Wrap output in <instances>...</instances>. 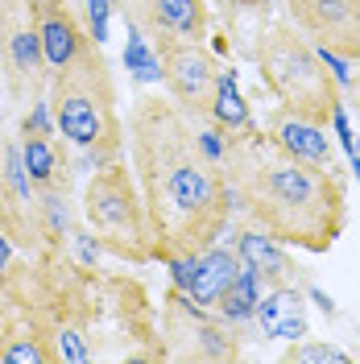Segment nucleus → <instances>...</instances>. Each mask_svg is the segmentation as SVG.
Returning a JSON list of instances; mask_svg holds the SVG:
<instances>
[{
	"mask_svg": "<svg viewBox=\"0 0 360 364\" xmlns=\"http://www.w3.org/2000/svg\"><path fill=\"white\" fill-rule=\"evenodd\" d=\"M129 161L154 220L158 261L199 257L220 245L236 207L224 166L203 149L195 116L170 95H137L129 112Z\"/></svg>",
	"mask_w": 360,
	"mask_h": 364,
	"instance_id": "f257e3e1",
	"label": "nucleus"
},
{
	"mask_svg": "<svg viewBox=\"0 0 360 364\" xmlns=\"http://www.w3.org/2000/svg\"><path fill=\"white\" fill-rule=\"evenodd\" d=\"M224 174L232 207L273 240L302 252H327L348 224V191L332 166L286 154L261 124L228 133Z\"/></svg>",
	"mask_w": 360,
	"mask_h": 364,
	"instance_id": "f03ea898",
	"label": "nucleus"
},
{
	"mask_svg": "<svg viewBox=\"0 0 360 364\" xmlns=\"http://www.w3.org/2000/svg\"><path fill=\"white\" fill-rule=\"evenodd\" d=\"M50 112L58 124V136L88 154L91 166H108L125 149V124L116 108V79L112 63L104 54V42L79 46V54L63 70L50 75Z\"/></svg>",
	"mask_w": 360,
	"mask_h": 364,
	"instance_id": "7ed1b4c3",
	"label": "nucleus"
},
{
	"mask_svg": "<svg viewBox=\"0 0 360 364\" xmlns=\"http://www.w3.org/2000/svg\"><path fill=\"white\" fill-rule=\"evenodd\" d=\"M257 75L277 95V104L294 116H307L315 124H332V112L344 104L336 75L327 70L319 46L294 21L265 25L257 42Z\"/></svg>",
	"mask_w": 360,
	"mask_h": 364,
	"instance_id": "20e7f679",
	"label": "nucleus"
},
{
	"mask_svg": "<svg viewBox=\"0 0 360 364\" xmlns=\"http://www.w3.org/2000/svg\"><path fill=\"white\" fill-rule=\"evenodd\" d=\"M83 224L95 236V245L125 265L158 261V240H154L145 195L137 186V174L120 158L91 170L83 186Z\"/></svg>",
	"mask_w": 360,
	"mask_h": 364,
	"instance_id": "39448f33",
	"label": "nucleus"
},
{
	"mask_svg": "<svg viewBox=\"0 0 360 364\" xmlns=\"http://www.w3.org/2000/svg\"><path fill=\"white\" fill-rule=\"evenodd\" d=\"M4 318H0V364H58L54 340V290L42 257L13 261L0 273Z\"/></svg>",
	"mask_w": 360,
	"mask_h": 364,
	"instance_id": "423d86ee",
	"label": "nucleus"
},
{
	"mask_svg": "<svg viewBox=\"0 0 360 364\" xmlns=\"http://www.w3.org/2000/svg\"><path fill=\"white\" fill-rule=\"evenodd\" d=\"M162 348L166 360H240V327L216 306H203L179 286L162 298Z\"/></svg>",
	"mask_w": 360,
	"mask_h": 364,
	"instance_id": "0eeeda50",
	"label": "nucleus"
},
{
	"mask_svg": "<svg viewBox=\"0 0 360 364\" xmlns=\"http://www.w3.org/2000/svg\"><path fill=\"white\" fill-rule=\"evenodd\" d=\"M0 75L13 104H38L50 91V63L33 0H0Z\"/></svg>",
	"mask_w": 360,
	"mask_h": 364,
	"instance_id": "6e6552de",
	"label": "nucleus"
},
{
	"mask_svg": "<svg viewBox=\"0 0 360 364\" xmlns=\"http://www.w3.org/2000/svg\"><path fill=\"white\" fill-rule=\"evenodd\" d=\"M0 232H4L25 257H46L38 186L25 174L21 141H17V136H4V133H0Z\"/></svg>",
	"mask_w": 360,
	"mask_h": 364,
	"instance_id": "1a4fd4ad",
	"label": "nucleus"
},
{
	"mask_svg": "<svg viewBox=\"0 0 360 364\" xmlns=\"http://www.w3.org/2000/svg\"><path fill=\"white\" fill-rule=\"evenodd\" d=\"M149 46H154V54L162 63L166 95L179 104L182 112L207 116L211 95H216V79H220V67H216L211 50L203 42H174V38H158Z\"/></svg>",
	"mask_w": 360,
	"mask_h": 364,
	"instance_id": "9d476101",
	"label": "nucleus"
},
{
	"mask_svg": "<svg viewBox=\"0 0 360 364\" xmlns=\"http://www.w3.org/2000/svg\"><path fill=\"white\" fill-rule=\"evenodd\" d=\"M286 13L319 50L360 58V0H286Z\"/></svg>",
	"mask_w": 360,
	"mask_h": 364,
	"instance_id": "9b49d317",
	"label": "nucleus"
},
{
	"mask_svg": "<svg viewBox=\"0 0 360 364\" xmlns=\"http://www.w3.org/2000/svg\"><path fill=\"white\" fill-rule=\"evenodd\" d=\"M120 13L149 42H158V38L207 42V33H211V9L203 0H125Z\"/></svg>",
	"mask_w": 360,
	"mask_h": 364,
	"instance_id": "f8f14e48",
	"label": "nucleus"
},
{
	"mask_svg": "<svg viewBox=\"0 0 360 364\" xmlns=\"http://www.w3.org/2000/svg\"><path fill=\"white\" fill-rule=\"evenodd\" d=\"M166 265H170V286H179L182 294H191L203 306H216L220 294L232 286V277L245 269L236 249H224V245H211L199 257H174Z\"/></svg>",
	"mask_w": 360,
	"mask_h": 364,
	"instance_id": "ddd939ff",
	"label": "nucleus"
},
{
	"mask_svg": "<svg viewBox=\"0 0 360 364\" xmlns=\"http://www.w3.org/2000/svg\"><path fill=\"white\" fill-rule=\"evenodd\" d=\"M38 33L50 70H63L91 38L83 0H38Z\"/></svg>",
	"mask_w": 360,
	"mask_h": 364,
	"instance_id": "4468645a",
	"label": "nucleus"
},
{
	"mask_svg": "<svg viewBox=\"0 0 360 364\" xmlns=\"http://www.w3.org/2000/svg\"><path fill=\"white\" fill-rule=\"evenodd\" d=\"M265 133H270L286 154H294V158L336 170V145L327 141V124H315V120H307V116H294L277 104V108L265 116Z\"/></svg>",
	"mask_w": 360,
	"mask_h": 364,
	"instance_id": "2eb2a0df",
	"label": "nucleus"
},
{
	"mask_svg": "<svg viewBox=\"0 0 360 364\" xmlns=\"http://www.w3.org/2000/svg\"><path fill=\"white\" fill-rule=\"evenodd\" d=\"M257 327L265 340H302L307 336V298L298 290V282L265 286L257 302Z\"/></svg>",
	"mask_w": 360,
	"mask_h": 364,
	"instance_id": "dca6fc26",
	"label": "nucleus"
},
{
	"mask_svg": "<svg viewBox=\"0 0 360 364\" xmlns=\"http://www.w3.org/2000/svg\"><path fill=\"white\" fill-rule=\"evenodd\" d=\"M236 257H240V265L253 269L261 277V286H282V282H298V265H294L286 249H282V240H273L270 232H261L257 224H245L236 228Z\"/></svg>",
	"mask_w": 360,
	"mask_h": 364,
	"instance_id": "f3484780",
	"label": "nucleus"
},
{
	"mask_svg": "<svg viewBox=\"0 0 360 364\" xmlns=\"http://www.w3.org/2000/svg\"><path fill=\"white\" fill-rule=\"evenodd\" d=\"M21 161L38 191H67L70 195V161L58 133H21Z\"/></svg>",
	"mask_w": 360,
	"mask_h": 364,
	"instance_id": "a211bd4d",
	"label": "nucleus"
},
{
	"mask_svg": "<svg viewBox=\"0 0 360 364\" xmlns=\"http://www.w3.org/2000/svg\"><path fill=\"white\" fill-rule=\"evenodd\" d=\"M261 277L253 269H240L236 277H232V286H228L224 294H220V302H216V311L232 323V327H240L245 331L248 323H257V302H261Z\"/></svg>",
	"mask_w": 360,
	"mask_h": 364,
	"instance_id": "6ab92c4d",
	"label": "nucleus"
},
{
	"mask_svg": "<svg viewBox=\"0 0 360 364\" xmlns=\"http://www.w3.org/2000/svg\"><path fill=\"white\" fill-rule=\"evenodd\" d=\"M207 116L224 129V133H240V129H253V112H248L245 95L236 87V75L232 70H220L216 79V95H211V108Z\"/></svg>",
	"mask_w": 360,
	"mask_h": 364,
	"instance_id": "aec40b11",
	"label": "nucleus"
},
{
	"mask_svg": "<svg viewBox=\"0 0 360 364\" xmlns=\"http://www.w3.org/2000/svg\"><path fill=\"white\" fill-rule=\"evenodd\" d=\"M125 67L133 70L137 83H149V79H162V63L158 54L145 46V33L129 21V46H125Z\"/></svg>",
	"mask_w": 360,
	"mask_h": 364,
	"instance_id": "412c9836",
	"label": "nucleus"
},
{
	"mask_svg": "<svg viewBox=\"0 0 360 364\" xmlns=\"http://www.w3.org/2000/svg\"><path fill=\"white\" fill-rule=\"evenodd\" d=\"M282 356H286V360H315V364H348L352 360V356H348V352H344V348H336V343H302V340H294L290 348H286V352H282Z\"/></svg>",
	"mask_w": 360,
	"mask_h": 364,
	"instance_id": "4be33fe9",
	"label": "nucleus"
},
{
	"mask_svg": "<svg viewBox=\"0 0 360 364\" xmlns=\"http://www.w3.org/2000/svg\"><path fill=\"white\" fill-rule=\"evenodd\" d=\"M220 9H224V21L236 29L245 17H265L270 13V0H220Z\"/></svg>",
	"mask_w": 360,
	"mask_h": 364,
	"instance_id": "5701e85b",
	"label": "nucleus"
},
{
	"mask_svg": "<svg viewBox=\"0 0 360 364\" xmlns=\"http://www.w3.org/2000/svg\"><path fill=\"white\" fill-rule=\"evenodd\" d=\"M13 249H17V245H13V240H9V236L0 232V273H4L9 265H13Z\"/></svg>",
	"mask_w": 360,
	"mask_h": 364,
	"instance_id": "b1692460",
	"label": "nucleus"
},
{
	"mask_svg": "<svg viewBox=\"0 0 360 364\" xmlns=\"http://www.w3.org/2000/svg\"><path fill=\"white\" fill-rule=\"evenodd\" d=\"M344 91H348V100H352V108H356V116H360V75H352Z\"/></svg>",
	"mask_w": 360,
	"mask_h": 364,
	"instance_id": "393cba45",
	"label": "nucleus"
},
{
	"mask_svg": "<svg viewBox=\"0 0 360 364\" xmlns=\"http://www.w3.org/2000/svg\"><path fill=\"white\" fill-rule=\"evenodd\" d=\"M311 294H315V302L323 306V311H327V315H336V302H332L327 294H319V290H311Z\"/></svg>",
	"mask_w": 360,
	"mask_h": 364,
	"instance_id": "a878e982",
	"label": "nucleus"
},
{
	"mask_svg": "<svg viewBox=\"0 0 360 364\" xmlns=\"http://www.w3.org/2000/svg\"><path fill=\"white\" fill-rule=\"evenodd\" d=\"M0 318H4V282H0Z\"/></svg>",
	"mask_w": 360,
	"mask_h": 364,
	"instance_id": "bb28decb",
	"label": "nucleus"
},
{
	"mask_svg": "<svg viewBox=\"0 0 360 364\" xmlns=\"http://www.w3.org/2000/svg\"><path fill=\"white\" fill-rule=\"evenodd\" d=\"M120 4H125V0H116V9H120Z\"/></svg>",
	"mask_w": 360,
	"mask_h": 364,
	"instance_id": "cd10ccee",
	"label": "nucleus"
},
{
	"mask_svg": "<svg viewBox=\"0 0 360 364\" xmlns=\"http://www.w3.org/2000/svg\"><path fill=\"white\" fill-rule=\"evenodd\" d=\"M0 87H4V75H0Z\"/></svg>",
	"mask_w": 360,
	"mask_h": 364,
	"instance_id": "c85d7f7f",
	"label": "nucleus"
}]
</instances>
